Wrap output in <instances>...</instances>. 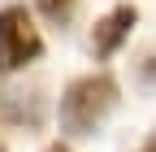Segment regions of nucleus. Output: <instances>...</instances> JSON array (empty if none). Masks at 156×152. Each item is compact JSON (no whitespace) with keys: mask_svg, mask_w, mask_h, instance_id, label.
<instances>
[{"mask_svg":"<svg viewBox=\"0 0 156 152\" xmlns=\"http://www.w3.org/2000/svg\"><path fill=\"white\" fill-rule=\"evenodd\" d=\"M117 100H122V87L108 70H95V74H78V78L61 91V109H56V118H61V130L74 139H87L95 135L108 118Z\"/></svg>","mask_w":156,"mask_h":152,"instance_id":"f257e3e1","label":"nucleus"},{"mask_svg":"<svg viewBox=\"0 0 156 152\" xmlns=\"http://www.w3.org/2000/svg\"><path fill=\"white\" fill-rule=\"evenodd\" d=\"M44 56V35L26 5H5L0 9V74H17L30 61Z\"/></svg>","mask_w":156,"mask_h":152,"instance_id":"f03ea898","label":"nucleus"},{"mask_svg":"<svg viewBox=\"0 0 156 152\" xmlns=\"http://www.w3.org/2000/svg\"><path fill=\"white\" fill-rule=\"evenodd\" d=\"M134 22H139V9H134L130 0L113 5V9L100 17V22L91 26V56H95V61H108V56H117V52L126 48Z\"/></svg>","mask_w":156,"mask_h":152,"instance_id":"7ed1b4c3","label":"nucleus"},{"mask_svg":"<svg viewBox=\"0 0 156 152\" xmlns=\"http://www.w3.org/2000/svg\"><path fill=\"white\" fill-rule=\"evenodd\" d=\"M44 113H48V100H44V87H0V118L9 126H44Z\"/></svg>","mask_w":156,"mask_h":152,"instance_id":"20e7f679","label":"nucleus"},{"mask_svg":"<svg viewBox=\"0 0 156 152\" xmlns=\"http://www.w3.org/2000/svg\"><path fill=\"white\" fill-rule=\"evenodd\" d=\"M78 5H83V0H35V9L44 13L52 26H69L74 13H78Z\"/></svg>","mask_w":156,"mask_h":152,"instance_id":"39448f33","label":"nucleus"},{"mask_svg":"<svg viewBox=\"0 0 156 152\" xmlns=\"http://www.w3.org/2000/svg\"><path fill=\"white\" fill-rule=\"evenodd\" d=\"M134 74H139V83H143V87L156 83V48H147L139 61H134Z\"/></svg>","mask_w":156,"mask_h":152,"instance_id":"423d86ee","label":"nucleus"},{"mask_svg":"<svg viewBox=\"0 0 156 152\" xmlns=\"http://www.w3.org/2000/svg\"><path fill=\"white\" fill-rule=\"evenodd\" d=\"M143 152H156V130H152V139L143 143Z\"/></svg>","mask_w":156,"mask_h":152,"instance_id":"0eeeda50","label":"nucleus"},{"mask_svg":"<svg viewBox=\"0 0 156 152\" xmlns=\"http://www.w3.org/2000/svg\"><path fill=\"white\" fill-rule=\"evenodd\" d=\"M48 152H69V148H65V143H52V148H48Z\"/></svg>","mask_w":156,"mask_h":152,"instance_id":"6e6552de","label":"nucleus"},{"mask_svg":"<svg viewBox=\"0 0 156 152\" xmlns=\"http://www.w3.org/2000/svg\"><path fill=\"white\" fill-rule=\"evenodd\" d=\"M0 152H9V148H5V143H0Z\"/></svg>","mask_w":156,"mask_h":152,"instance_id":"1a4fd4ad","label":"nucleus"}]
</instances>
